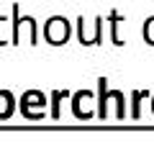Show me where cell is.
Returning <instances> with one entry per match:
<instances>
[{
  "mask_svg": "<svg viewBox=\"0 0 154 154\" xmlns=\"http://www.w3.org/2000/svg\"><path fill=\"white\" fill-rule=\"evenodd\" d=\"M44 103H46V98H44L41 90H28V93L21 95V113L23 116L28 113V105H41L44 108Z\"/></svg>",
  "mask_w": 154,
  "mask_h": 154,
  "instance_id": "obj_2",
  "label": "cell"
},
{
  "mask_svg": "<svg viewBox=\"0 0 154 154\" xmlns=\"http://www.w3.org/2000/svg\"><path fill=\"white\" fill-rule=\"evenodd\" d=\"M108 18H110V36H113V44H116V46H121L123 41H121V36H118V23H121L123 18H126V16H118V13L113 11V13H110Z\"/></svg>",
  "mask_w": 154,
  "mask_h": 154,
  "instance_id": "obj_3",
  "label": "cell"
},
{
  "mask_svg": "<svg viewBox=\"0 0 154 154\" xmlns=\"http://www.w3.org/2000/svg\"><path fill=\"white\" fill-rule=\"evenodd\" d=\"M67 93H62V90H54L51 93V118H59V105H62V98H64Z\"/></svg>",
  "mask_w": 154,
  "mask_h": 154,
  "instance_id": "obj_5",
  "label": "cell"
},
{
  "mask_svg": "<svg viewBox=\"0 0 154 154\" xmlns=\"http://www.w3.org/2000/svg\"><path fill=\"white\" fill-rule=\"evenodd\" d=\"M141 98H146V93H141V90H134L131 93V118H139V103H141Z\"/></svg>",
  "mask_w": 154,
  "mask_h": 154,
  "instance_id": "obj_6",
  "label": "cell"
},
{
  "mask_svg": "<svg viewBox=\"0 0 154 154\" xmlns=\"http://www.w3.org/2000/svg\"><path fill=\"white\" fill-rule=\"evenodd\" d=\"M116 98V90H108V77H98V118H108V103Z\"/></svg>",
  "mask_w": 154,
  "mask_h": 154,
  "instance_id": "obj_1",
  "label": "cell"
},
{
  "mask_svg": "<svg viewBox=\"0 0 154 154\" xmlns=\"http://www.w3.org/2000/svg\"><path fill=\"white\" fill-rule=\"evenodd\" d=\"M3 21H5V16H0V23H3ZM3 44H5V41H3V38H0V46H3Z\"/></svg>",
  "mask_w": 154,
  "mask_h": 154,
  "instance_id": "obj_8",
  "label": "cell"
},
{
  "mask_svg": "<svg viewBox=\"0 0 154 154\" xmlns=\"http://www.w3.org/2000/svg\"><path fill=\"white\" fill-rule=\"evenodd\" d=\"M23 16H21V5L13 3V33H11V44H18V26H21Z\"/></svg>",
  "mask_w": 154,
  "mask_h": 154,
  "instance_id": "obj_4",
  "label": "cell"
},
{
  "mask_svg": "<svg viewBox=\"0 0 154 154\" xmlns=\"http://www.w3.org/2000/svg\"><path fill=\"white\" fill-rule=\"evenodd\" d=\"M77 38H80L82 46H95V41H88L85 38V18L82 16H77Z\"/></svg>",
  "mask_w": 154,
  "mask_h": 154,
  "instance_id": "obj_7",
  "label": "cell"
}]
</instances>
